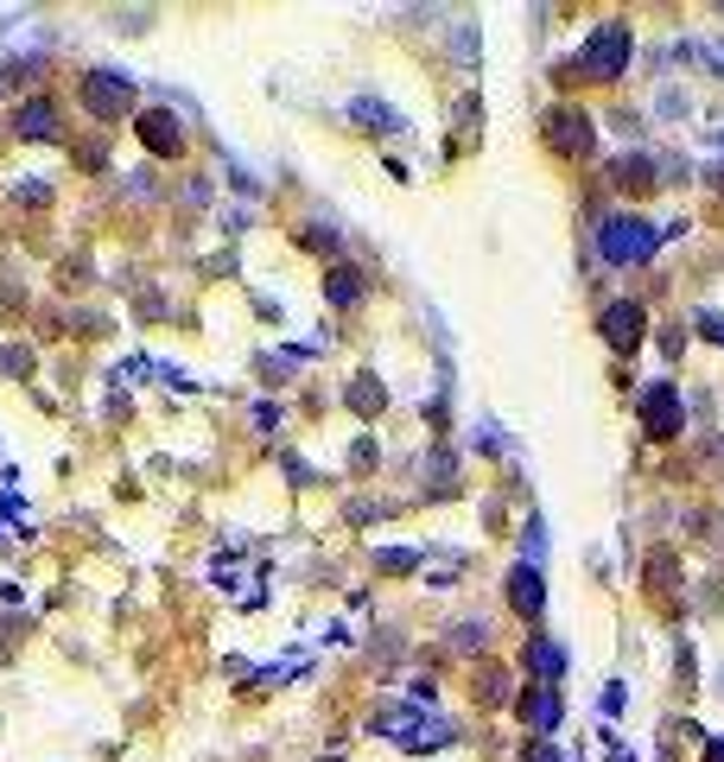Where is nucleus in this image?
Segmentation results:
<instances>
[{
	"instance_id": "1",
	"label": "nucleus",
	"mask_w": 724,
	"mask_h": 762,
	"mask_svg": "<svg viewBox=\"0 0 724 762\" xmlns=\"http://www.w3.org/2000/svg\"><path fill=\"white\" fill-rule=\"evenodd\" d=\"M661 242H667V229H661V222H649V217H629V210L598 222V254H604L611 267H642Z\"/></svg>"
},
{
	"instance_id": "2",
	"label": "nucleus",
	"mask_w": 724,
	"mask_h": 762,
	"mask_svg": "<svg viewBox=\"0 0 724 762\" xmlns=\"http://www.w3.org/2000/svg\"><path fill=\"white\" fill-rule=\"evenodd\" d=\"M629 51H636V33H629L623 20H604L598 33L584 38L579 71H584V76H598V83H616V76L629 71Z\"/></svg>"
},
{
	"instance_id": "3",
	"label": "nucleus",
	"mask_w": 724,
	"mask_h": 762,
	"mask_svg": "<svg viewBox=\"0 0 724 762\" xmlns=\"http://www.w3.org/2000/svg\"><path fill=\"white\" fill-rule=\"evenodd\" d=\"M636 413H642V433L649 438H680L687 433V400L674 382H649L642 395H636Z\"/></svg>"
},
{
	"instance_id": "4",
	"label": "nucleus",
	"mask_w": 724,
	"mask_h": 762,
	"mask_svg": "<svg viewBox=\"0 0 724 762\" xmlns=\"http://www.w3.org/2000/svg\"><path fill=\"white\" fill-rule=\"evenodd\" d=\"M76 96H83V109L96 114V121H121L128 102H134V76L128 71H89Z\"/></svg>"
},
{
	"instance_id": "5",
	"label": "nucleus",
	"mask_w": 724,
	"mask_h": 762,
	"mask_svg": "<svg viewBox=\"0 0 724 762\" xmlns=\"http://www.w3.org/2000/svg\"><path fill=\"white\" fill-rule=\"evenodd\" d=\"M546 146L566 153V159H584L598 146V121L584 109H572V102H559V109H546Z\"/></svg>"
},
{
	"instance_id": "6",
	"label": "nucleus",
	"mask_w": 724,
	"mask_h": 762,
	"mask_svg": "<svg viewBox=\"0 0 724 762\" xmlns=\"http://www.w3.org/2000/svg\"><path fill=\"white\" fill-rule=\"evenodd\" d=\"M598 330H604V343H611V350H623V356H629V350L649 337V312H642L636 299H611V305L598 312Z\"/></svg>"
},
{
	"instance_id": "7",
	"label": "nucleus",
	"mask_w": 724,
	"mask_h": 762,
	"mask_svg": "<svg viewBox=\"0 0 724 762\" xmlns=\"http://www.w3.org/2000/svg\"><path fill=\"white\" fill-rule=\"evenodd\" d=\"M134 134H141V146L146 153H159V159H172L184 146V121L172 109H146L141 121H134Z\"/></svg>"
},
{
	"instance_id": "8",
	"label": "nucleus",
	"mask_w": 724,
	"mask_h": 762,
	"mask_svg": "<svg viewBox=\"0 0 724 762\" xmlns=\"http://www.w3.org/2000/svg\"><path fill=\"white\" fill-rule=\"evenodd\" d=\"M508 604H515V617H541L546 610V579H541V566H528V559H521V566H515V572H508Z\"/></svg>"
},
{
	"instance_id": "9",
	"label": "nucleus",
	"mask_w": 724,
	"mask_h": 762,
	"mask_svg": "<svg viewBox=\"0 0 724 762\" xmlns=\"http://www.w3.org/2000/svg\"><path fill=\"white\" fill-rule=\"evenodd\" d=\"M515 712H521V725L528 730H541L546 737V730H559V712H566V705H559V692L553 687H528L521 699H515Z\"/></svg>"
},
{
	"instance_id": "10",
	"label": "nucleus",
	"mask_w": 724,
	"mask_h": 762,
	"mask_svg": "<svg viewBox=\"0 0 724 762\" xmlns=\"http://www.w3.org/2000/svg\"><path fill=\"white\" fill-rule=\"evenodd\" d=\"M13 134H20V141H51V134H58V102H45V96L20 102V109H13Z\"/></svg>"
},
{
	"instance_id": "11",
	"label": "nucleus",
	"mask_w": 724,
	"mask_h": 762,
	"mask_svg": "<svg viewBox=\"0 0 724 762\" xmlns=\"http://www.w3.org/2000/svg\"><path fill=\"white\" fill-rule=\"evenodd\" d=\"M528 674H534V687H553V680L566 674V649L546 642V636H534V642H528Z\"/></svg>"
},
{
	"instance_id": "12",
	"label": "nucleus",
	"mask_w": 724,
	"mask_h": 762,
	"mask_svg": "<svg viewBox=\"0 0 724 762\" xmlns=\"http://www.w3.org/2000/svg\"><path fill=\"white\" fill-rule=\"evenodd\" d=\"M362 292H369V287H362V274H357V267H343V261L325 274V299H330V305H343V312H350V305H362Z\"/></svg>"
},
{
	"instance_id": "13",
	"label": "nucleus",
	"mask_w": 724,
	"mask_h": 762,
	"mask_svg": "<svg viewBox=\"0 0 724 762\" xmlns=\"http://www.w3.org/2000/svg\"><path fill=\"white\" fill-rule=\"evenodd\" d=\"M611 184H616V191H649V184H661V179H654V159H642V153H636V159H616Z\"/></svg>"
},
{
	"instance_id": "14",
	"label": "nucleus",
	"mask_w": 724,
	"mask_h": 762,
	"mask_svg": "<svg viewBox=\"0 0 724 762\" xmlns=\"http://www.w3.org/2000/svg\"><path fill=\"white\" fill-rule=\"evenodd\" d=\"M350 114H357V121H369L375 134H400V114L388 109V102H369V96H362V102H357Z\"/></svg>"
},
{
	"instance_id": "15",
	"label": "nucleus",
	"mask_w": 724,
	"mask_h": 762,
	"mask_svg": "<svg viewBox=\"0 0 724 762\" xmlns=\"http://www.w3.org/2000/svg\"><path fill=\"white\" fill-rule=\"evenodd\" d=\"M382 388H375V375H357V388H350V407H357L362 420H369V413H382Z\"/></svg>"
},
{
	"instance_id": "16",
	"label": "nucleus",
	"mask_w": 724,
	"mask_h": 762,
	"mask_svg": "<svg viewBox=\"0 0 724 762\" xmlns=\"http://www.w3.org/2000/svg\"><path fill=\"white\" fill-rule=\"evenodd\" d=\"M451 642L464 654H476V649H490V622H476V617H464L458 629H451Z\"/></svg>"
},
{
	"instance_id": "17",
	"label": "nucleus",
	"mask_w": 724,
	"mask_h": 762,
	"mask_svg": "<svg viewBox=\"0 0 724 762\" xmlns=\"http://www.w3.org/2000/svg\"><path fill=\"white\" fill-rule=\"evenodd\" d=\"M476 699H483V705H503V699H508L503 667H483V674H476Z\"/></svg>"
},
{
	"instance_id": "18",
	"label": "nucleus",
	"mask_w": 724,
	"mask_h": 762,
	"mask_svg": "<svg viewBox=\"0 0 724 762\" xmlns=\"http://www.w3.org/2000/svg\"><path fill=\"white\" fill-rule=\"evenodd\" d=\"M375 566H382V572H413V566H420V553H407V546H388V553H375Z\"/></svg>"
},
{
	"instance_id": "19",
	"label": "nucleus",
	"mask_w": 724,
	"mask_h": 762,
	"mask_svg": "<svg viewBox=\"0 0 724 762\" xmlns=\"http://www.w3.org/2000/svg\"><path fill=\"white\" fill-rule=\"evenodd\" d=\"M521 546H528V566H541V553H546V528H541V521H528Z\"/></svg>"
},
{
	"instance_id": "20",
	"label": "nucleus",
	"mask_w": 724,
	"mask_h": 762,
	"mask_svg": "<svg viewBox=\"0 0 724 762\" xmlns=\"http://www.w3.org/2000/svg\"><path fill=\"white\" fill-rule=\"evenodd\" d=\"M305 242L312 249H337V222H305Z\"/></svg>"
},
{
	"instance_id": "21",
	"label": "nucleus",
	"mask_w": 724,
	"mask_h": 762,
	"mask_svg": "<svg viewBox=\"0 0 724 762\" xmlns=\"http://www.w3.org/2000/svg\"><path fill=\"white\" fill-rule=\"evenodd\" d=\"M699 330H705L712 343H724V318H719V312H699Z\"/></svg>"
},
{
	"instance_id": "22",
	"label": "nucleus",
	"mask_w": 724,
	"mask_h": 762,
	"mask_svg": "<svg viewBox=\"0 0 724 762\" xmlns=\"http://www.w3.org/2000/svg\"><path fill=\"white\" fill-rule=\"evenodd\" d=\"M528 762H559V750L553 743H528Z\"/></svg>"
},
{
	"instance_id": "23",
	"label": "nucleus",
	"mask_w": 724,
	"mask_h": 762,
	"mask_svg": "<svg viewBox=\"0 0 724 762\" xmlns=\"http://www.w3.org/2000/svg\"><path fill=\"white\" fill-rule=\"evenodd\" d=\"M705 762H724V737H705Z\"/></svg>"
}]
</instances>
